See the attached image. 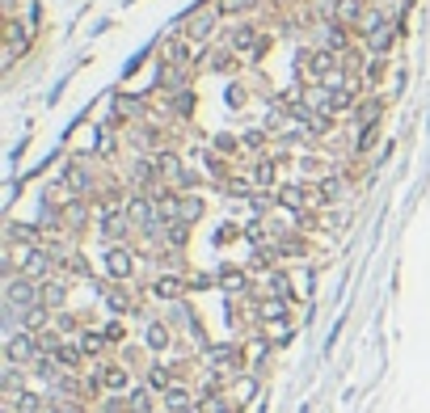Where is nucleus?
Here are the masks:
<instances>
[{
	"label": "nucleus",
	"mask_w": 430,
	"mask_h": 413,
	"mask_svg": "<svg viewBox=\"0 0 430 413\" xmlns=\"http://www.w3.org/2000/svg\"><path fill=\"white\" fill-rule=\"evenodd\" d=\"M228 46L237 51L240 59H249V63H257L262 55H266V46H270V34L257 26V21H237L232 30H228Z\"/></svg>",
	"instance_id": "obj_1"
},
{
	"label": "nucleus",
	"mask_w": 430,
	"mask_h": 413,
	"mask_svg": "<svg viewBox=\"0 0 430 413\" xmlns=\"http://www.w3.org/2000/svg\"><path fill=\"white\" fill-rule=\"evenodd\" d=\"M47 350H43V337L39 333H9V346H4V359H9V367H34L39 359H43Z\"/></svg>",
	"instance_id": "obj_2"
},
{
	"label": "nucleus",
	"mask_w": 430,
	"mask_h": 413,
	"mask_svg": "<svg viewBox=\"0 0 430 413\" xmlns=\"http://www.w3.org/2000/svg\"><path fill=\"white\" fill-rule=\"evenodd\" d=\"M4 304L9 308H17V312H26V308H34V304H43V282L30 275H9L4 278Z\"/></svg>",
	"instance_id": "obj_3"
},
{
	"label": "nucleus",
	"mask_w": 430,
	"mask_h": 413,
	"mask_svg": "<svg viewBox=\"0 0 430 413\" xmlns=\"http://www.w3.org/2000/svg\"><path fill=\"white\" fill-rule=\"evenodd\" d=\"M93 228L101 240H110V245H123L127 236H131V215H127V207H97V220H93Z\"/></svg>",
	"instance_id": "obj_4"
},
{
	"label": "nucleus",
	"mask_w": 430,
	"mask_h": 413,
	"mask_svg": "<svg viewBox=\"0 0 430 413\" xmlns=\"http://www.w3.org/2000/svg\"><path fill=\"white\" fill-rule=\"evenodd\" d=\"M97 379H101V388L114 392V397H127V392L135 388L131 367H127V363H114V359H101V363H97Z\"/></svg>",
	"instance_id": "obj_5"
},
{
	"label": "nucleus",
	"mask_w": 430,
	"mask_h": 413,
	"mask_svg": "<svg viewBox=\"0 0 430 413\" xmlns=\"http://www.w3.org/2000/svg\"><path fill=\"white\" fill-rule=\"evenodd\" d=\"M215 21H220V9H215V0H211V4H198L190 17H186L182 34H186L190 43H207V39L215 34Z\"/></svg>",
	"instance_id": "obj_6"
},
{
	"label": "nucleus",
	"mask_w": 430,
	"mask_h": 413,
	"mask_svg": "<svg viewBox=\"0 0 430 413\" xmlns=\"http://www.w3.org/2000/svg\"><path fill=\"white\" fill-rule=\"evenodd\" d=\"M101 266H106V278L110 282H127V278H135V253L127 245H110L101 253Z\"/></svg>",
	"instance_id": "obj_7"
},
{
	"label": "nucleus",
	"mask_w": 430,
	"mask_h": 413,
	"mask_svg": "<svg viewBox=\"0 0 430 413\" xmlns=\"http://www.w3.org/2000/svg\"><path fill=\"white\" fill-rule=\"evenodd\" d=\"M203 359H207V367L211 371H228V375H237L245 371V346H232V342H224V346H207L203 350Z\"/></svg>",
	"instance_id": "obj_8"
},
{
	"label": "nucleus",
	"mask_w": 430,
	"mask_h": 413,
	"mask_svg": "<svg viewBox=\"0 0 430 413\" xmlns=\"http://www.w3.org/2000/svg\"><path fill=\"white\" fill-rule=\"evenodd\" d=\"M160 405H165V413H194V409H198V397L178 379L169 392H160Z\"/></svg>",
	"instance_id": "obj_9"
},
{
	"label": "nucleus",
	"mask_w": 430,
	"mask_h": 413,
	"mask_svg": "<svg viewBox=\"0 0 430 413\" xmlns=\"http://www.w3.org/2000/svg\"><path fill=\"white\" fill-rule=\"evenodd\" d=\"M186 291H190V278H182V275H160L156 282H152V295H156V300H165V304L182 300Z\"/></svg>",
	"instance_id": "obj_10"
},
{
	"label": "nucleus",
	"mask_w": 430,
	"mask_h": 413,
	"mask_svg": "<svg viewBox=\"0 0 430 413\" xmlns=\"http://www.w3.org/2000/svg\"><path fill=\"white\" fill-rule=\"evenodd\" d=\"M68 291H72V282L59 275L43 278V304H47L51 312H63V304H68Z\"/></svg>",
	"instance_id": "obj_11"
},
{
	"label": "nucleus",
	"mask_w": 430,
	"mask_h": 413,
	"mask_svg": "<svg viewBox=\"0 0 430 413\" xmlns=\"http://www.w3.org/2000/svg\"><path fill=\"white\" fill-rule=\"evenodd\" d=\"M143 346L156 350V355H165V350L173 346V325L169 321H148V329H143Z\"/></svg>",
	"instance_id": "obj_12"
},
{
	"label": "nucleus",
	"mask_w": 430,
	"mask_h": 413,
	"mask_svg": "<svg viewBox=\"0 0 430 413\" xmlns=\"http://www.w3.org/2000/svg\"><path fill=\"white\" fill-rule=\"evenodd\" d=\"M76 346H81V355H85V359H97V363H101V359H106V350H110V337H106L101 329L89 325V329L76 337Z\"/></svg>",
	"instance_id": "obj_13"
},
{
	"label": "nucleus",
	"mask_w": 430,
	"mask_h": 413,
	"mask_svg": "<svg viewBox=\"0 0 430 413\" xmlns=\"http://www.w3.org/2000/svg\"><path fill=\"white\" fill-rule=\"evenodd\" d=\"M203 194H178V207H173V220H182V224H198L203 220Z\"/></svg>",
	"instance_id": "obj_14"
},
{
	"label": "nucleus",
	"mask_w": 430,
	"mask_h": 413,
	"mask_svg": "<svg viewBox=\"0 0 430 413\" xmlns=\"http://www.w3.org/2000/svg\"><path fill=\"white\" fill-rule=\"evenodd\" d=\"M101 295L114 312H135V295L127 291V282H110V287H101Z\"/></svg>",
	"instance_id": "obj_15"
},
{
	"label": "nucleus",
	"mask_w": 430,
	"mask_h": 413,
	"mask_svg": "<svg viewBox=\"0 0 430 413\" xmlns=\"http://www.w3.org/2000/svg\"><path fill=\"white\" fill-rule=\"evenodd\" d=\"M203 63H207L211 72H224V76H228V72H237V68H240V55L232 51V46H224V51H211V55H203Z\"/></svg>",
	"instance_id": "obj_16"
},
{
	"label": "nucleus",
	"mask_w": 430,
	"mask_h": 413,
	"mask_svg": "<svg viewBox=\"0 0 430 413\" xmlns=\"http://www.w3.org/2000/svg\"><path fill=\"white\" fill-rule=\"evenodd\" d=\"M249 182L257 185V190H270V185L279 182V165L270 160V156H257V165H253V178Z\"/></svg>",
	"instance_id": "obj_17"
},
{
	"label": "nucleus",
	"mask_w": 430,
	"mask_h": 413,
	"mask_svg": "<svg viewBox=\"0 0 430 413\" xmlns=\"http://www.w3.org/2000/svg\"><path fill=\"white\" fill-rule=\"evenodd\" d=\"M165 101H169V114H178V118H190L194 114V89L190 85L178 89V93H165Z\"/></svg>",
	"instance_id": "obj_18"
},
{
	"label": "nucleus",
	"mask_w": 430,
	"mask_h": 413,
	"mask_svg": "<svg viewBox=\"0 0 430 413\" xmlns=\"http://www.w3.org/2000/svg\"><path fill=\"white\" fill-rule=\"evenodd\" d=\"M220 287H224V291H237V295H253V291H249V278H245V270H237V266H224V270H220Z\"/></svg>",
	"instance_id": "obj_19"
},
{
	"label": "nucleus",
	"mask_w": 430,
	"mask_h": 413,
	"mask_svg": "<svg viewBox=\"0 0 430 413\" xmlns=\"http://www.w3.org/2000/svg\"><path fill=\"white\" fill-rule=\"evenodd\" d=\"M9 409H13V413H47L51 405L43 401V397H39V392H34V388H26L17 401H9Z\"/></svg>",
	"instance_id": "obj_20"
},
{
	"label": "nucleus",
	"mask_w": 430,
	"mask_h": 413,
	"mask_svg": "<svg viewBox=\"0 0 430 413\" xmlns=\"http://www.w3.org/2000/svg\"><path fill=\"white\" fill-rule=\"evenodd\" d=\"M152 397H156V392H152L148 384H135V388L127 392V405H131V413H156V409H152Z\"/></svg>",
	"instance_id": "obj_21"
},
{
	"label": "nucleus",
	"mask_w": 430,
	"mask_h": 413,
	"mask_svg": "<svg viewBox=\"0 0 430 413\" xmlns=\"http://www.w3.org/2000/svg\"><path fill=\"white\" fill-rule=\"evenodd\" d=\"M262 0H215V9H220V17H245V13H253Z\"/></svg>",
	"instance_id": "obj_22"
},
{
	"label": "nucleus",
	"mask_w": 430,
	"mask_h": 413,
	"mask_svg": "<svg viewBox=\"0 0 430 413\" xmlns=\"http://www.w3.org/2000/svg\"><path fill=\"white\" fill-rule=\"evenodd\" d=\"M101 333H106L110 342H123V337H127V329H123V321H106V325H101Z\"/></svg>",
	"instance_id": "obj_23"
},
{
	"label": "nucleus",
	"mask_w": 430,
	"mask_h": 413,
	"mask_svg": "<svg viewBox=\"0 0 430 413\" xmlns=\"http://www.w3.org/2000/svg\"><path fill=\"white\" fill-rule=\"evenodd\" d=\"M228 106H245V85H228Z\"/></svg>",
	"instance_id": "obj_24"
},
{
	"label": "nucleus",
	"mask_w": 430,
	"mask_h": 413,
	"mask_svg": "<svg viewBox=\"0 0 430 413\" xmlns=\"http://www.w3.org/2000/svg\"><path fill=\"white\" fill-rule=\"evenodd\" d=\"M203 413H237V409H232L228 401H220V405H211V409H203Z\"/></svg>",
	"instance_id": "obj_25"
}]
</instances>
